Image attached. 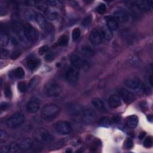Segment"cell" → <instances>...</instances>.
<instances>
[{"label": "cell", "instance_id": "cell-33", "mask_svg": "<svg viewBox=\"0 0 153 153\" xmlns=\"http://www.w3.org/2000/svg\"><path fill=\"white\" fill-rule=\"evenodd\" d=\"M99 124L102 127H109L111 124V121L108 117H102L99 121Z\"/></svg>", "mask_w": 153, "mask_h": 153}, {"label": "cell", "instance_id": "cell-41", "mask_svg": "<svg viewBox=\"0 0 153 153\" xmlns=\"http://www.w3.org/2000/svg\"><path fill=\"white\" fill-rule=\"evenodd\" d=\"M17 88L18 90L21 92V93H23L25 92L27 90V86L26 85L25 82H19L17 84Z\"/></svg>", "mask_w": 153, "mask_h": 153}, {"label": "cell", "instance_id": "cell-4", "mask_svg": "<svg viewBox=\"0 0 153 153\" xmlns=\"http://www.w3.org/2000/svg\"><path fill=\"white\" fill-rule=\"evenodd\" d=\"M13 28L19 41L25 45L27 44L29 41L26 36L24 25L18 21H14L13 23Z\"/></svg>", "mask_w": 153, "mask_h": 153}, {"label": "cell", "instance_id": "cell-5", "mask_svg": "<svg viewBox=\"0 0 153 153\" xmlns=\"http://www.w3.org/2000/svg\"><path fill=\"white\" fill-rule=\"evenodd\" d=\"M80 115L82 121L85 124H93L97 118L96 113L90 108H82Z\"/></svg>", "mask_w": 153, "mask_h": 153}, {"label": "cell", "instance_id": "cell-39", "mask_svg": "<svg viewBox=\"0 0 153 153\" xmlns=\"http://www.w3.org/2000/svg\"><path fill=\"white\" fill-rule=\"evenodd\" d=\"M106 5H105V4H103V3L100 4L97 6V8H96V11H97V13H99V14H103V13H105V11H106Z\"/></svg>", "mask_w": 153, "mask_h": 153}, {"label": "cell", "instance_id": "cell-34", "mask_svg": "<svg viewBox=\"0 0 153 153\" xmlns=\"http://www.w3.org/2000/svg\"><path fill=\"white\" fill-rule=\"evenodd\" d=\"M47 17L48 19V20L54 21V20H56L59 19V14L56 11H48V12H47Z\"/></svg>", "mask_w": 153, "mask_h": 153}, {"label": "cell", "instance_id": "cell-11", "mask_svg": "<svg viewBox=\"0 0 153 153\" xmlns=\"http://www.w3.org/2000/svg\"><path fill=\"white\" fill-rule=\"evenodd\" d=\"M55 130L60 134H68L72 131V127L69 122L60 121L55 124Z\"/></svg>", "mask_w": 153, "mask_h": 153}, {"label": "cell", "instance_id": "cell-32", "mask_svg": "<svg viewBox=\"0 0 153 153\" xmlns=\"http://www.w3.org/2000/svg\"><path fill=\"white\" fill-rule=\"evenodd\" d=\"M65 142H66V139H62L59 140H58L57 142H55L54 143L52 144L50 148V149H60L61 147H62L65 144Z\"/></svg>", "mask_w": 153, "mask_h": 153}, {"label": "cell", "instance_id": "cell-43", "mask_svg": "<svg viewBox=\"0 0 153 153\" xmlns=\"http://www.w3.org/2000/svg\"><path fill=\"white\" fill-rule=\"evenodd\" d=\"M133 140L130 138H127L124 142V146L126 147V148L130 149L133 147Z\"/></svg>", "mask_w": 153, "mask_h": 153}, {"label": "cell", "instance_id": "cell-13", "mask_svg": "<svg viewBox=\"0 0 153 153\" xmlns=\"http://www.w3.org/2000/svg\"><path fill=\"white\" fill-rule=\"evenodd\" d=\"M118 93H119L120 97L126 104H130L132 103L133 101H134L135 100L134 94L126 88H120L119 90Z\"/></svg>", "mask_w": 153, "mask_h": 153}, {"label": "cell", "instance_id": "cell-51", "mask_svg": "<svg viewBox=\"0 0 153 153\" xmlns=\"http://www.w3.org/2000/svg\"><path fill=\"white\" fill-rule=\"evenodd\" d=\"M149 81H150V83H151V85H152V76L151 75L150 76V78H149Z\"/></svg>", "mask_w": 153, "mask_h": 153}, {"label": "cell", "instance_id": "cell-15", "mask_svg": "<svg viewBox=\"0 0 153 153\" xmlns=\"http://www.w3.org/2000/svg\"><path fill=\"white\" fill-rule=\"evenodd\" d=\"M102 34L101 29H94L89 35L90 41L94 44H99L102 41Z\"/></svg>", "mask_w": 153, "mask_h": 153}, {"label": "cell", "instance_id": "cell-40", "mask_svg": "<svg viewBox=\"0 0 153 153\" xmlns=\"http://www.w3.org/2000/svg\"><path fill=\"white\" fill-rule=\"evenodd\" d=\"M152 145V139L151 136L146 137L143 142V145L146 148H150Z\"/></svg>", "mask_w": 153, "mask_h": 153}, {"label": "cell", "instance_id": "cell-3", "mask_svg": "<svg viewBox=\"0 0 153 153\" xmlns=\"http://www.w3.org/2000/svg\"><path fill=\"white\" fill-rule=\"evenodd\" d=\"M25 115L20 112H16L10 116L6 121L7 126L11 128H16L21 126L25 122Z\"/></svg>", "mask_w": 153, "mask_h": 153}, {"label": "cell", "instance_id": "cell-16", "mask_svg": "<svg viewBox=\"0 0 153 153\" xmlns=\"http://www.w3.org/2000/svg\"><path fill=\"white\" fill-rule=\"evenodd\" d=\"M40 108V103L36 99H30L26 104V110L28 112L33 114L38 111Z\"/></svg>", "mask_w": 153, "mask_h": 153}, {"label": "cell", "instance_id": "cell-23", "mask_svg": "<svg viewBox=\"0 0 153 153\" xmlns=\"http://www.w3.org/2000/svg\"><path fill=\"white\" fill-rule=\"evenodd\" d=\"M41 63L40 60L36 58H30L27 61V65L29 69L33 71L38 68Z\"/></svg>", "mask_w": 153, "mask_h": 153}, {"label": "cell", "instance_id": "cell-36", "mask_svg": "<svg viewBox=\"0 0 153 153\" xmlns=\"http://www.w3.org/2000/svg\"><path fill=\"white\" fill-rule=\"evenodd\" d=\"M91 22H92V16L88 15L84 19V20H82V22L81 23V25L83 27H87L91 24Z\"/></svg>", "mask_w": 153, "mask_h": 153}, {"label": "cell", "instance_id": "cell-6", "mask_svg": "<svg viewBox=\"0 0 153 153\" xmlns=\"http://www.w3.org/2000/svg\"><path fill=\"white\" fill-rule=\"evenodd\" d=\"M70 62L72 66L78 69L84 68L87 66V62L77 53H73L71 55Z\"/></svg>", "mask_w": 153, "mask_h": 153}, {"label": "cell", "instance_id": "cell-9", "mask_svg": "<svg viewBox=\"0 0 153 153\" xmlns=\"http://www.w3.org/2000/svg\"><path fill=\"white\" fill-rule=\"evenodd\" d=\"M45 92L50 97H57L62 93V88L56 82H51L46 87Z\"/></svg>", "mask_w": 153, "mask_h": 153}, {"label": "cell", "instance_id": "cell-48", "mask_svg": "<svg viewBox=\"0 0 153 153\" xmlns=\"http://www.w3.org/2000/svg\"><path fill=\"white\" fill-rule=\"evenodd\" d=\"M20 55V53L19 51H14L12 53L11 55V58L12 59H16L17 58H18L19 57V56Z\"/></svg>", "mask_w": 153, "mask_h": 153}, {"label": "cell", "instance_id": "cell-2", "mask_svg": "<svg viewBox=\"0 0 153 153\" xmlns=\"http://www.w3.org/2000/svg\"><path fill=\"white\" fill-rule=\"evenodd\" d=\"M35 140L41 143H50L54 140V136L45 128L37 129L33 134Z\"/></svg>", "mask_w": 153, "mask_h": 153}, {"label": "cell", "instance_id": "cell-10", "mask_svg": "<svg viewBox=\"0 0 153 153\" xmlns=\"http://www.w3.org/2000/svg\"><path fill=\"white\" fill-rule=\"evenodd\" d=\"M124 84L127 88L131 90H136L142 88V83L141 79L137 76H130L126 79Z\"/></svg>", "mask_w": 153, "mask_h": 153}, {"label": "cell", "instance_id": "cell-49", "mask_svg": "<svg viewBox=\"0 0 153 153\" xmlns=\"http://www.w3.org/2000/svg\"><path fill=\"white\" fill-rule=\"evenodd\" d=\"M8 108V104L7 103L2 102L1 104V111H5Z\"/></svg>", "mask_w": 153, "mask_h": 153}, {"label": "cell", "instance_id": "cell-12", "mask_svg": "<svg viewBox=\"0 0 153 153\" xmlns=\"http://www.w3.org/2000/svg\"><path fill=\"white\" fill-rule=\"evenodd\" d=\"M66 79L71 84L75 83L79 78V71L78 69L71 66L69 67L65 74Z\"/></svg>", "mask_w": 153, "mask_h": 153}, {"label": "cell", "instance_id": "cell-37", "mask_svg": "<svg viewBox=\"0 0 153 153\" xmlns=\"http://www.w3.org/2000/svg\"><path fill=\"white\" fill-rule=\"evenodd\" d=\"M81 35V30L79 28H75L73 31H72V39L74 41H76L78 39V38H79Z\"/></svg>", "mask_w": 153, "mask_h": 153}, {"label": "cell", "instance_id": "cell-7", "mask_svg": "<svg viewBox=\"0 0 153 153\" xmlns=\"http://www.w3.org/2000/svg\"><path fill=\"white\" fill-rule=\"evenodd\" d=\"M114 18L117 20V22L121 23H127L130 19V14L125 9L123 8H119L116 9L114 13Z\"/></svg>", "mask_w": 153, "mask_h": 153}, {"label": "cell", "instance_id": "cell-24", "mask_svg": "<svg viewBox=\"0 0 153 153\" xmlns=\"http://www.w3.org/2000/svg\"><path fill=\"white\" fill-rule=\"evenodd\" d=\"M9 42V36L5 30H3L2 28L1 30L0 33V44L1 47H5L7 45Z\"/></svg>", "mask_w": 153, "mask_h": 153}, {"label": "cell", "instance_id": "cell-38", "mask_svg": "<svg viewBox=\"0 0 153 153\" xmlns=\"http://www.w3.org/2000/svg\"><path fill=\"white\" fill-rule=\"evenodd\" d=\"M4 94L8 98H11L12 96V91L9 85H6L4 87Z\"/></svg>", "mask_w": 153, "mask_h": 153}, {"label": "cell", "instance_id": "cell-22", "mask_svg": "<svg viewBox=\"0 0 153 153\" xmlns=\"http://www.w3.org/2000/svg\"><path fill=\"white\" fill-rule=\"evenodd\" d=\"M138 124V117L135 115H131L127 117L126 122V126L130 128H135Z\"/></svg>", "mask_w": 153, "mask_h": 153}, {"label": "cell", "instance_id": "cell-50", "mask_svg": "<svg viewBox=\"0 0 153 153\" xmlns=\"http://www.w3.org/2000/svg\"><path fill=\"white\" fill-rule=\"evenodd\" d=\"M145 136V132H142L140 134V135H139V138L140 139H143V137Z\"/></svg>", "mask_w": 153, "mask_h": 153}, {"label": "cell", "instance_id": "cell-46", "mask_svg": "<svg viewBox=\"0 0 153 153\" xmlns=\"http://www.w3.org/2000/svg\"><path fill=\"white\" fill-rule=\"evenodd\" d=\"M54 57H55V54L54 53H49L45 56V59L46 61L50 62L53 60L54 59Z\"/></svg>", "mask_w": 153, "mask_h": 153}, {"label": "cell", "instance_id": "cell-14", "mask_svg": "<svg viewBox=\"0 0 153 153\" xmlns=\"http://www.w3.org/2000/svg\"><path fill=\"white\" fill-rule=\"evenodd\" d=\"M133 2L139 11L146 12L152 9V1H137Z\"/></svg>", "mask_w": 153, "mask_h": 153}, {"label": "cell", "instance_id": "cell-35", "mask_svg": "<svg viewBox=\"0 0 153 153\" xmlns=\"http://www.w3.org/2000/svg\"><path fill=\"white\" fill-rule=\"evenodd\" d=\"M14 75L17 78H22L25 76V71L21 67H18L14 70Z\"/></svg>", "mask_w": 153, "mask_h": 153}, {"label": "cell", "instance_id": "cell-45", "mask_svg": "<svg viewBox=\"0 0 153 153\" xmlns=\"http://www.w3.org/2000/svg\"><path fill=\"white\" fill-rule=\"evenodd\" d=\"M8 137V134L6 131H5L3 130H0V139L1 142L5 141V140Z\"/></svg>", "mask_w": 153, "mask_h": 153}, {"label": "cell", "instance_id": "cell-31", "mask_svg": "<svg viewBox=\"0 0 153 153\" xmlns=\"http://www.w3.org/2000/svg\"><path fill=\"white\" fill-rule=\"evenodd\" d=\"M7 148H8V152H11V153L17 152L20 150L19 144L15 142H11L9 145H8Z\"/></svg>", "mask_w": 153, "mask_h": 153}, {"label": "cell", "instance_id": "cell-30", "mask_svg": "<svg viewBox=\"0 0 153 153\" xmlns=\"http://www.w3.org/2000/svg\"><path fill=\"white\" fill-rule=\"evenodd\" d=\"M68 41H69L68 36L66 34H64L61 36H60V38H59V39L56 42V45L57 46H62V47L65 46L68 44Z\"/></svg>", "mask_w": 153, "mask_h": 153}, {"label": "cell", "instance_id": "cell-25", "mask_svg": "<svg viewBox=\"0 0 153 153\" xmlns=\"http://www.w3.org/2000/svg\"><path fill=\"white\" fill-rule=\"evenodd\" d=\"M35 20L38 25L42 29L45 28L47 25V22L45 17L41 13H36L35 16Z\"/></svg>", "mask_w": 153, "mask_h": 153}, {"label": "cell", "instance_id": "cell-26", "mask_svg": "<svg viewBox=\"0 0 153 153\" xmlns=\"http://www.w3.org/2000/svg\"><path fill=\"white\" fill-rule=\"evenodd\" d=\"M82 108H82L80 105L75 104V105H71L68 108V111L70 112V114H71L72 115H78L81 114Z\"/></svg>", "mask_w": 153, "mask_h": 153}, {"label": "cell", "instance_id": "cell-42", "mask_svg": "<svg viewBox=\"0 0 153 153\" xmlns=\"http://www.w3.org/2000/svg\"><path fill=\"white\" fill-rule=\"evenodd\" d=\"M47 4L54 7H60L62 5L61 2L59 1H55V0L48 1H47Z\"/></svg>", "mask_w": 153, "mask_h": 153}, {"label": "cell", "instance_id": "cell-21", "mask_svg": "<svg viewBox=\"0 0 153 153\" xmlns=\"http://www.w3.org/2000/svg\"><path fill=\"white\" fill-rule=\"evenodd\" d=\"M82 55L85 57H91L94 56V49L88 45H84L81 48Z\"/></svg>", "mask_w": 153, "mask_h": 153}, {"label": "cell", "instance_id": "cell-18", "mask_svg": "<svg viewBox=\"0 0 153 153\" xmlns=\"http://www.w3.org/2000/svg\"><path fill=\"white\" fill-rule=\"evenodd\" d=\"M108 104L112 108H118L121 104L120 97L116 94L111 95L108 99Z\"/></svg>", "mask_w": 153, "mask_h": 153}, {"label": "cell", "instance_id": "cell-28", "mask_svg": "<svg viewBox=\"0 0 153 153\" xmlns=\"http://www.w3.org/2000/svg\"><path fill=\"white\" fill-rule=\"evenodd\" d=\"M24 17L25 19L29 21H32L33 20H35V16L36 14V13H35V11L31 10V9H26L25 10L23 13Z\"/></svg>", "mask_w": 153, "mask_h": 153}, {"label": "cell", "instance_id": "cell-20", "mask_svg": "<svg viewBox=\"0 0 153 153\" xmlns=\"http://www.w3.org/2000/svg\"><path fill=\"white\" fill-rule=\"evenodd\" d=\"M92 104L94 106V107L99 111L105 112L106 111L104 102L100 98L96 97L93 99L92 100Z\"/></svg>", "mask_w": 153, "mask_h": 153}, {"label": "cell", "instance_id": "cell-44", "mask_svg": "<svg viewBox=\"0 0 153 153\" xmlns=\"http://www.w3.org/2000/svg\"><path fill=\"white\" fill-rule=\"evenodd\" d=\"M49 48H48V46L47 45H44L42 47H41L39 48V50H38V53L40 55H42L43 54L47 53L48 50Z\"/></svg>", "mask_w": 153, "mask_h": 153}, {"label": "cell", "instance_id": "cell-29", "mask_svg": "<svg viewBox=\"0 0 153 153\" xmlns=\"http://www.w3.org/2000/svg\"><path fill=\"white\" fill-rule=\"evenodd\" d=\"M38 82H39V77L36 76L33 77L30 79L29 83L28 84L27 90H28V91H32L33 90H34L36 88Z\"/></svg>", "mask_w": 153, "mask_h": 153}, {"label": "cell", "instance_id": "cell-19", "mask_svg": "<svg viewBox=\"0 0 153 153\" xmlns=\"http://www.w3.org/2000/svg\"><path fill=\"white\" fill-rule=\"evenodd\" d=\"M19 146L20 150L23 151H28L32 146V140L28 137L23 139L19 142Z\"/></svg>", "mask_w": 153, "mask_h": 153}, {"label": "cell", "instance_id": "cell-47", "mask_svg": "<svg viewBox=\"0 0 153 153\" xmlns=\"http://www.w3.org/2000/svg\"><path fill=\"white\" fill-rule=\"evenodd\" d=\"M8 56V51L5 49H2L1 52V57L2 59H5Z\"/></svg>", "mask_w": 153, "mask_h": 153}, {"label": "cell", "instance_id": "cell-1", "mask_svg": "<svg viewBox=\"0 0 153 153\" xmlns=\"http://www.w3.org/2000/svg\"><path fill=\"white\" fill-rule=\"evenodd\" d=\"M60 112V108L56 104L45 105L41 109V117L46 121H51L56 118Z\"/></svg>", "mask_w": 153, "mask_h": 153}, {"label": "cell", "instance_id": "cell-27", "mask_svg": "<svg viewBox=\"0 0 153 153\" xmlns=\"http://www.w3.org/2000/svg\"><path fill=\"white\" fill-rule=\"evenodd\" d=\"M101 31H102V36L107 41L111 39L113 36L112 32L110 29H109L106 26H104L101 29Z\"/></svg>", "mask_w": 153, "mask_h": 153}, {"label": "cell", "instance_id": "cell-8", "mask_svg": "<svg viewBox=\"0 0 153 153\" xmlns=\"http://www.w3.org/2000/svg\"><path fill=\"white\" fill-rule=\"evenodd\" d=\"M24 27L25 29L26 36L28 41L30 42H36L39 37V33L38 30L35 27L27 23L24 25Z\"/></svg>", "mask_w": 153, "mask_h": 153}, {"label": "cell", "instance_id": "cell-17", "mask_svg": "<svg viewBox=\"0 0 153 153\" xmlns=\"http://www.w3.org/2000/svg\"><path fill=\"white\" fill-rule=\"evenodd\" d=\"M105 20L106 22V26L112 32L116 31L118 29V24L117 20L112 16L105 17Z\"/></svg>", "mask_w": 153, "mask_h": 153}]
</instances>
